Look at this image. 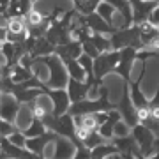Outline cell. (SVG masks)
Here are the masks:
<instances>
[{
    "mask_svg": "<svg viewBox=\"0 0 159 159\" xmlns=\"http://www.w3.org/2000/svg\"><path fill=\"white\" fill-rule=\"evenodd\" d=\"M35 62H41L48 69V80H46V87L50 89H66L69 81V73L67 67L57 53H50L44 57L34 58Z\"/></svg>",
    "mask_w": 159,
    "mask_h": 159,
    "instance_id": "6da1fadb",
    "label": "cell"
},
{
    "mask_svg": "<svg viewBox=\"0 0 159 159\" xmlns=\"http://www.w3.org/2000/svg\"><path fill=\"white\" fill-rule=\"evenodd\" d=\"M111 108H117V102H110V90L108 87H99V96L97 97H87L81 101L71 102L69 113L71 115H83V113H94V111H108Z\"/></svg>",
    "mask_w": 159,
    "mask_h": 159,
    "instance_id": "7a4b0ae2",
    "label": "cell"
},
{
    "mask_svg": "<svg viewBox=\"0 0 159 159\" xmlns=\"http://www.w3.org/2000/svg\"><path fill=\"white\" fill-rule=\"evenodd\" d=\"M43 122H44V125L50 131H55L58 136H64V138H67V140H71L74 143V147H78V145L83 143L78 138V134H76L74 117L69 111L62 113L60 117H57V115H53V113H48L43 117Z\"/></svg>",
    "mask_w": 159,
    "mask_h": 159,
    "instance_id": "3957f363",
    "label": "cell"
},
{
    "mask_svg": "<svg viewBox=\"0 0 159 159\" xmlns=\"http://www.w3.org/2000/svg\"><path fill=\"white\" fill-rule=\"evenodd\" d=\"M111 48L120 50L125 46H134L138 50H142V41H140V27L136 23H133L129 27H119L113 34H110Z\"/></svg>",
    "mask_w": 159,
    "mask_h": 159,
    "instance_id": "277c9868",
    "label": "cell"
},
{
    "mask_svg": "<svg viewBox=\"0 0 159 159\" xmlns=\"http://www.w3.org/2000/svg\"><path fill=\"white\" fill-rule=\"evenodd\" d=\"M131 134L134 136L140 152H142V159L143 157H152L154 156V143H156V134L150 127H147L145 124L138 122L134 127H131Z\"/></svg>",
    "mask_w": 159,
    "mask_h": 159,
    "instance_id": "5b68a950",
    "label": "cell"
},
{
    "mask_svg": "<svg viewBox=\"0 0 159 159\" xmlns=\"http://www.w3.org/2000/svg\"><path fill=\"white\" fill-rule=\"evenodd\" d=\"M119 51H120V58H119V64H117L113 74H119L125 83H131L133 66L138 60V48H134V46H125V48H120Z\"/></svg>",
    "mask_w": 159,
    "mask_h": 159,
    "instance_id": "8992f818",
    "label": "cell"
},
{
    "mask_svg": "<svg viewBox=\"0 0 159 159\" xmlns=\"http://www.w3.org/2000/svg\"><path fill=\"white\" fill-rule=\"evenodd\" d=\"M117 108H119L120 115H122V119L131 125V127H134V125L140 122V117H138V110L136 106L133 104L131 101V92H129V83H125L124 81V89H122V97H120V101L117 102Z\"/></svg>",
    "mask_w": 159,
    "mask_h": 159,
    "instance_id": "52a82bcc",
    "label": "cell"
},
{
    "mask_svg": "<svg viewBox=\"0 0 159 159\" xmlns=\"http://www.w3.org/2000/svg\"><path fill=\"white\" fill-rule=\"evenodd\" d=\"M111 142L117 145L120 152L115 156L117 159H142V152L138 147L136 140L133 134H125V136H113Z\"/></svg>",
    "mask_w": 159,
    "mask_h": 159,
    "instance_id": "ba28073f",
    "label": "cell"
},
{
    "mask_svg": "<svg viewBox=\"0 0 159 159\" xmlns=\"http://www.w3.org/2000/svg\"><path fill=\"white\" fill-rule=\"evenodd\" d=\"M76 20H78V23L89 27L92 32H99V34H108L110 35V34H113L115 30H117V27L110 25V23L102 16H99L96 11L90 12V14H80V12L76 11Z\"/></svg>",
    "mask_w": 159,
    "mask_h": 159,
    "instance_id": "9c48e42d",
    "label": "cell"
},
{
    "mask_svg": "<svg viewBox=\"0 0 159 159\" xmlns=\"http://www.w3.org/2000/svg\"><path fill=\"white\" fill-rule=\"evenodd\" d=\"M21 102L16 99L12 92H0V119L16 124L18 113L21 110Z\"/></svg>",
    "mask_w": 159,
    "mask_h": 159,
    "instance_id": "30bf717a",
    "label": "cell"
},
{
    "mask_svg": "<svg viewBox=\"0 0 159 159\" xmlns=\"http://www.w3.org/2000/svg\"><path fill=\"white\" fill-rule=\"evenodd\" d=\"M46 96L51 99V104H53V115L60 117L62 113L69 111V106H71V97L67 94V89H50V87H44Z\"/></svg>",
    "mask_w": 159,
    "mask_h": 159,
    "instance_id": "8fae6325",
    "label": "cell"
},
{
    "mask_svg": "<svg viewBox=\"0 0 159 159\" xmlns=\"http://www.w3.org/2000/svg\"><path fill=\"white\" fill-rule=\"evenodd\" d=\"M0 156L9 159H32L37 157L35 154H32L27 147H18L9 140L7 136L0 134Z\"/></svg>",
    "mask_w": 159,
    "mask_h": 159,
    "instance_id": "7c38bea8",
    "label": "cell"
},
{
    "mask_svg": "<svg viewBox=\"0 0 159 159\" xmlns=\"http://www.w3.org/2000/svg\"><path fill=\"white\" fill-rule=\"evenodd\" d=\"M145 73H147V62H142V69H140V74L134 81L129 83V92H131V101L136 106V110H145L148 106V99L145 97L142 90H140V85H142L143 78H145Z\"/></svg>",
    "mask_w": 159,
    "mask_h": 159,
    "instance_id": "4fadbf2b",
    "label": "cell"
},
{
    "mask_svg": "<svg viewBox=\"0 0 159 159\" xmlns=\"http://www.w3.org/2000/svg\"><path fill=\"white\" fill-rule=\"evenodd\" d=\"M140 27V41L142 48L159 51V27H154L152 23L143 21L138 25Z\"/></svg>",
    "mask_w": 159,
    "mask_h": 159,
    "instance_id": "5bb4252c",
    "label": "cell"
},
{
    "mask_svg": "<svg viewBox=\"0 0 159 159\" xmlns=\"http://www.w3.org/2000/svg\"><path fill=\"white\" fill-rule=\"evenodd\" d=\"M57 133L55 131H46L44 134H39V136H30V138H27V143H25V147L29 148L32 154H35L37 157H43L44 156V148H46V145L50 142H55L57 140Z\"/></svg>",
    "mask_w": 159,
    "mask_h": 159,
    "instance_id": "9a60e30c",
    "label": "cell"
},
{
    "mask_svg": "<svg viewBox=\"0 0 159 159\" xmlns=\"http://www.w3.org/2000/svg\"><path fill=\"white\" fill-rule=\"evenodd\" d=\"M66 89H67V94L71 97V102H76V101H81V99L89 97L92 85L89 81H85V80H76V78L69 76V81H67Z\"/></svg>",
    "mask_w": 159,
    "mask_h": 159,
    "instance_id": "2e32d148",
    "label": "cell"
},
{
    "mask_svg": "<svg viewBox=\"0 0 159 159\" xmlns=\"http://www.w3.org/2000/svg\"><path fill=\"white\" fill-rule=\"evenodd\" d=\"M131 2V9H133V23H140L147 21L148 14L152 12V9L157 6V0L148 2V0H129Z\"/></svg>",
    "mask_w": 159,
    "mask_h": 159,
    "instance_id": "e0dca14e",
    "label": "cell"
},
{
    "mask_svg": "<svg viewBox=\"0 0 159 159\" xmlns=\"http://www.w3.org/2000/svg\"><path fill=\"white\" fill-rule=\"evenodd\" d=\"M55 53L60 58H78L83 53V48H81V43L78 39H71L69 43L58 44L55 48Z\"/></svg>",
    "mask_w": 159,
    "mask_h": 159,
    "instance_id": "ac0fdd59",
    "label": "cell"
},
{
    "mask_svg": "<svg viewBox=\"0 0 159 159\" xmlns=\"http://www.w3.org/2000/svg\"><path fill=\"white\" fill-rule=\"evenodd\" d=\"M111 6L115 7V11L119 12L122 20H124V27L133 25V9H131V2L129 0H106Z\"/></svg>",
    "mask_w": 159,
    "mask_h": 159,
    "instance_id": "d6986e66",
    "label": "cell"
},
{
    "mask_svg": "<svg viewBox=\"0 0 159 159\" xmlns=\"http://www.w3.org/2000/svg\"><path fill=\"white\" fill-rule=\"evenodd\" d=\"M120 150L117 148V145H115L113 142L111 143H99L97 147H94L90 150V157L92 159H102V157H115L117 154H119Z\"/></svg>",
    "mask_w": 159,
    "mask_h": 159,
    "instance_id": "ffe728a7",
    "label": "cell"
},
{
    "mask_svg": "<svg viewBox=\"0 0 159 159\" xmlns=\"http://www.w3.org/2000/svg\"><path fill=\"white\" fill-rule=\"evenodd\" d=\"M55 48H57V46L53 44L51 41L46 39V35H43V37H37V41H35V46H34V50L30 51V55H32V58L44 57V55L55 53Z\"/></svg>",
    "mask_w": 159,
    "mask_h": 159,
    "instance_id": "44dd1931",
    "label": "cell"
},
{
    "mask_svg": "<svg viewBox=\"0 0 159 159\" xmlns=\"http://www.w3.org/2000/svg\"><path fill=\"white\" fill-rule=\"evenodd\" d=\"M35 73H34V69H30V67H25V66H21V64L18 62L14 64L11 67V78L14 83H21V81H27V80L30 78H34Z\"/></svg>",
    "mask_w": 159,
    "mask_h": 159,
    "instance_id": "7402d4cb",
    "label": "cell"
},
{
    "mask_svg": "<svg viewBox=\"0 0 159 159\" xmlns=\"http://www.w3.org/2000/svg\"><path fill=\"white\" fill-rule=\"evenodd\" d=\"M64 64H66V67H67V73L71 78H76V80H85L87 81V73L83 66L80 64L78 58H62Z\"/></svg>",
    "mask_w": 159,
    "mask_h": 159,
    "instance_id": "603a6c76",
    "label": "cell"
},
{
    "mask_svg": "<svg viewBox=\"0 0 159 159\" xmlns=\"http://www.w3.org/2000/svg\"><path fill=\"white\" fill-rule=\"evenodd\" d=\"M96 12L99 14V16H102L106 21L110 23V25H113V27H117V23H115V7L110 4V2H106V0H101L99 2V6H97ZM119 29V27H117Z\"/></svg>",
    "mask_w": 159,
    "mask_h": 159,
    "instance_id": "cb8c5ba5",
    "label": "cell"
},
{
    "mask_svg": "<svg viewBox=\"0 0 159 159\" xmlns=\"http://www.w3.org/2000/svg\"><path fill=\"white\" fill-rule=\"evenodd\" d=\"M89 39L94 43L99 51H108V50H113L111 48V41H110V35L108 34H99V32H90L89 34Z\"/></svg>",
    "mask_w": 159,
    "mask_h": 159,
    "instance_id": "d4e9b609",
    "label": "cell"
},
{
    "mask_svg": "<svg viewBox=\"0 0 159 159\" xmlns=\"http://www.w3.org/2000/svg\"><path fill=\"white\" fill-rule=\"evenodd\" d=\"M25 134H27V138L30 136H39V134H44L46 131H48V127L44 125V122L41 119H37V117H32V120H30V124L25 127V129H21Z\"/></svg>",
    "mask_w": 159,
    "mask_h": 159,
    "instance_id": "484cf974",
    "label": "cell"
},
{
    "mask_svg": "<svg viewBox=\"0 0 159 159\" xmlns=\"http://www.w3.org/2000/svg\"><path fill=\"white\" fill-rule=\"evenodd\" d=\"M101 0H81V2H76L74 4V9L80 12V14H90L97 9Z\"/></svg>",
    "mask_w": 159,
    "mask_h": 159,
    "instance_id": "4316f807",
    "label": "cell"
},
{
    "mask_svg": "<svg viewBox=\"0 0 159 159\" xmlns=\"http://www.w3.org/2000/svg\"><path fill=\"white\" fill-rule=\"evenodd\" d=\"M81 142L85 143V147H89V148L92 150L94 147H97L99 143L106 142V140H104V138L101 136V133H99V131L96 129V131H90V133H89L87 136H83V138H81Z\"/></svg>",
    "mask_w": 159,
    "mask_h": 159,
    "instance_id": "83f0119b",
    "label": "cell"
},
{
    "mask_svg": "<svg viewBox=\"0 0 159 159\" xmlns=\"http://www.w3.org/2000/svg\"><path fill=\"white\" fill-rule=\"evenodd\" d=\"M14 50H16V44L11 43V41H2L0 43V51H2V55L7 58V64H9V67H11V62H12V57H14Z\"/></svg>",
    "mask_w": 159,
    "mask_h": 159,
    "instance_id": "f1b7e54d",
    "label": "cell"
},
{
    "mask_svg": "<svg viewBox=\"0 0 159 159\" xmlns=\"http://www.w3.org/2000/svg\"><path fill=\"white\" fill-rule=\"evenodd\" d=\"M80 43H81V48H83V53H87L89 57L96 58L97 55L101 53V51H99V50H97V48H96V46H94V43H92V41L89 39V35H87L85 39H81V41H80Z\"/></svg>",
    "mask_w": 159,
    "mask_h": 159,
    "instance_id": "f546056e",
    "label": "cell"
},
{
    "mask_svg": "<svg viewBox=\"0 0 159 159\" xmlns=\"http://www.w3.org/2000/svg\"><path fill=\"white\" fill-rule=\"evenodd\" d=\"M148 113L152 115V117H156V119H159V87H157V90L154 92V97L152 99H148Z\"/></svg>",
    "mask_w": 159,
    "mask_h": 159,
    "instance_id": "4dcf8cb0",
    "label": "cell"
},
{
    "mask_svg": "<svg viewBox=\"0 0 159 159\" xmlns=\"http://www.w3.org/2000/svg\"><path fill=\"white\" fill-rule=\"evenodd\" d=\"M113 133H115V136H125V134H131V125L127 124L124 119H120V120H117V124H115Z\"/></svg>",
    "mask_w": 159,
    "mask_h": 159,
    "instance_id": "1f68e13d",
    "label": "cell"
},
{
    "mask_svg": "<svg viewBox=\"0 0 159 159\" xmlns=\"http://www.w3.org/2000/svg\"><path fill=\"white\" fill-rule=\"evenodd\" d=\"M7 138H9L14 145H18V147H25V143H27V134H25L21 129L14 131V133H12V134H9Z\"/></svg>",
    "mask_w": 159,
    "mask_h": 159,
    "instance_id": "d6a6232c",
    "label": "cell"
},
{
    "mask_svg": "<svg viewBox=\"0 0 159 159\" xmlns=\"http://www.w3.org/2000/svg\"><path fill=\"white\" fill-rule=\"evenodd\" d=\"M76 2H81V0H76ZM76 2H74V4H76Z\"/></svg>",
    "mask_w": 159,
    "mask_h": 159,
    "instance_id": "836d02e7",
    "label": "cell"
},
{
    "mask_svg": "<svg viewBox=\"0 0 159 159\" xmlns=\"http://www.w3.org/2000/svg\"><path fill=\"white\" fill-rule=\"evenodd\" d=\"M148 2H154V0H148Z\"/></svg>",
    "mask_w": 159,
    "mask_h": 159,
    "instance_id": "e575fe53",
    "label": "cell"
},
{
    "mask_svg": "<svg viewBox=\"0 0 159 159\" xmlns=\"http://www.w3.org/2000/svg\"><path fill=\"white\" fill-rule=\"evenodd\" d=\"M157 4H159V0H157Z\"/></svg>",
    "mask_w": 159,
    "mask_h": 159,
    "instance_id": "d590c367",
    "label": "cell"
}]
</instances>
